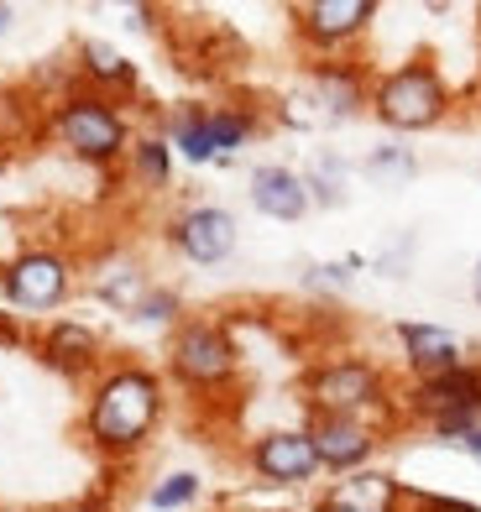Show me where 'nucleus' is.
<instances>
[{"instance_id":"nucleus-11","label":"nucleus","mask_w":481,"mask_h":512,"mask_svg":"<svg viewBox=\"0 0 481 512\" xmlns=\"http://www.w3.org/2000/svg\"><path fill=\"white\" fill-rule=\"evenodd\" d=\"M163 246L189 267H225L241 246V220L215 199H189L163 220Z\"/></svg>"},{"instance_id":"nucleus-13","label":"nucleus","mask_w":481,"mask_h":512,"mask_svg":"<svg viewBox=\"0 0 481 512\" xmlns=\"http://www.w3.org/2000/svg\"><path fill=\"white\" fill-rule=\"evenodd\" d=\"M304 429L314 439V455H319V471L330 481L335 476H351V471H366L377 465L382 445L393 434L382 424H366V418H304Z\"/></svg>"},{"instance_id":"nucleus-28","label":"nucleus","mask_w":481,"mask_h":512,"mask_svg":"<svg viewBox=\"0 0 481 512\" xmlns=\"http://www.w3.org/2000/svg\"><path fill=\"white\" fill-rule=\"evenodd\" d=\"M0 351H32V330L21 324V314L0 309Z\"/></svg>"},{"instance_id":"nucleus-5","label":"nucleus","mask_w":481,"mask_h":512,"mask_svg":"<svg viewBox=\"0 0 481 512\" xmlns=\"http://www.w3.org/2000/svg\"><path fill=\"white\" fill-rule=\"evenodd\" d=\"M372 79L377 68L356 58H304L299 84L288 89L278 105H267V121L314 131V126H346L372 110Z\"/></svg>"},{"instance_id":"nucleus-8","label":"nucleus","mask_w":481,"mask_h":512,"mask_svg":"<svg viewBox=\"0 0 481 512\" xmlns=\"http://www.w3.org/2000/svg\"><path fill=\"white\" fill-rule=\"evenodd\" d=\"M79 283H84V267L63 246L32 241V246H16L11 256H0V298L16 314L58 319V309L74 304Z\"/></svg>"},{"instance_id":"nucleus-34","label":"nucleus","mask_w":481,"mask_h":512,"mask_svg":"<svg viewBox=\"0 0 481 512\" xmlns=\"http://www.w3.org/2000/svg\"><path fill=\"white\" fill-rule=\"evenodd\" d=\"M215 512H225V507H215Z\"/></svg>"},{"instance_id":"nucleus-10","label":"nucleus","mask_w":481,"mask_h":512,"mask_svg":"<svg viewBox=\"0 0 481 512\" xmlns=\"http://www.w3.org/2000/svg\"><path fill=\"white\" fill-rule=\"evenodd\" d=\"M241 465L257 486H267V492H309L314 481H325L319 455H314V439H309L304 424L257 429L241 445Z\"/></svg>"},{"instance_id":"nucleus-23","label":"nucleus","mask_w":481,"mask_h":512,"mask_svg":"<svg viewBox=\"0 0 481 512\" xmlns=\"http://www.w3.org/2000/svg\"><path fill=\"white\" fill-rule=\"evenodd\" d=\"M361 178H372L377 189H408L419 178V152L398 142V136H387V142H377L361 157Z\"/></svg>"},{"instance_id":"nucleus-22","label":"nucleus","mask_w":481,"mask_h":512,"mask_svg":"<svg viewBox=\"0 0 481 512\" xmlns=\"http://www.w3.org/2000/svg\"><path fill=\"white\" fill-rule=\"evenodd\" d=\"M304 173V189H309V204L314 209H340L351 199V157H340L335 147H319L314 157H309V168H299Z\"/></svg>"},{"instance_id":"nucleus-29","label":"nucleus","mask_w":481,"mask_h":512,"mask_svg":"<svg viewBox=\"0 0 481 512\" xmlns=\"http://www.w3.org/2000/svg\"><path fill=\"white\" fill-rule=\"evenodd\" d=\"M163 16H168V11H157V6H126V27H131V32H168Z\"/></svg>"},{"instance_id":"nucleus-6","label":"nucleus","mask_w":481,"mask_h":512,"mask_svg":"<svg viewBox=\"0 0 481 512\" xmlns=\"http://www.w3.org/2000/svg\"><path fill=\"white\" fill-rule=\"evenodd\" d=\"M48 142L84 168L116 173L126 168V152L136 142V121L121 100H105L95 89H68L63 100L48 105Z\"/></svg>"},{"instance_id":"nucleus-1","label":"nucleus","mask_w":481,"mask_h":512,"mask_svg":"<svg viewBox=\"0 0 481 512\" xmlns=\"http://www.w3.org/2000/svg\"><path fill=\"white\" fill-rule=\"evenodd\" d=\"M168 408H173V387L163 377V366H152L142 356H110L100 366V377L84 387L74 434L84 439V450L95 460L131 465L163 434Z\"/></svg>"},{"instance_id":"nucleus-19","label":"nucleus","mask_w":481,"mask_h":512,"mask_svg":"<svg viewBox=\"0 0 481 512\" xmlns=\"http://www.w3.org/2000/svg\"><path fill=\"white\" fill-rule=\"evenodd\" d=\"M267 105L257 100H210V142H215V162L231 168L241 157V147H251L267 131Z\"/></svg>"},{"instance_id":"nucleus-33","label":"nucleus","mask_w":481,"mask_h":512,"mask_svg":"<svg viewBox=\"0 0 481 512\" xmlns=\"http://www.w3.org/2000/svg\"><path fill=\"white\" fill-rule=\"evenodd\" d=\"M16 27V6H6V0H0V37H6Z\"/></svg>"},{"instance_id":"nucleus-31","label":"nucleus","mask_w":481,"mask_h":512,"mask_svg":"<svg viewBox=\"0 0 481 512\" xmlns=\"http://www.w3.org/2000/svg\"><path fill=\"white\" fill-rule=\"evenodd\" d=\"M455 450H461V455H471V460L481 465V424H476V429H471V434H466V439H461V445H455Z\"/></svg>"},{"instance_id":"nucleus-17","label":"nucleus","mask_w":481,"mask_h":512,"mask_svg":"<svg viewBox=\"0 0 481 512\" xmlns=\"http://www.w3.org/2000/svg\"><path fill=\"white\" fill-rule=\"evenodd\" d=\"M68 63H74L79 89H95V95L121 100V105H131L142 95V63H131L116 42H105V37H79Z\"/></svg>"},{"instance_id":"nucleus-24","label":"nucleus","mask_w":481,"mask_h":512,"mask_svg":"<svg viewBox=\"0 0 481 512\" xmlns=\"http://www.w3.org/2000/svg\"><path fill=\"white\" fill-rule=\"evenodd\" d=\"M183 319H189L183 288H178V283H152V288H147V298L131 309V319H126V324H136V330H157V335H173Z\"/></svg>"},{"instance_id":"nucleus-20","label":"nucleus","mask_w":481,"mask_h":512,"mask_svg":"<svg viewBox=\"0 0 481 512\" xmlns=\"http://www.w3.org/2000/svg\"><path fill=\"white\" fill-rule=\"evenodd\" d=\"M168 136V147L178 162H189V168H210L215 162V142H210V100H178L163 126H157Z\"/></svg>"},{"instance_id":"nucleus-26","label":"nucleus","mask_w":481,"mask_h":512,"mask_svg":"<svg viewBox=\"0 0 481 512\" xmlns=\"http://www.w3.org/2000/svg\"><path fill=\"white\" fill-rule=\"evenodd\" d=\"M204 497V476L199 471H163L147 486V507L152 512H189Z\"/></svg>"},{"instance_id":"nucleus-15","label":"nucleus","mask_w":481,"mask_h":512,"mask_svg":"<svg viewBox=\"0 0 481 512\" xmlns=\"http://www.w3.org/2000/svg\"><path fill=\"white\" fill-rule=\"evenodd\" d=\"M309 512H408V481L387 465L335 476L309 497Z\"/></svg>"},{"instance_id":"nucleus-14","label":"nucleus","mask_w":481,"mask_h":512,"mask_svg":"<svg viewBox=\"0 0 481 512\" xmlns=\"http://www.w3.org/2000/svg\"><path fill=\"white\" fill-rule=\"evenodd\" d=\"M152 283H157V277H152V267H147L142 251L110 246V251H100V256H89V262H84V283H79V288L95 298L100 309L131 319V309L147 298Z\"/></svg>"},{"instance_id":"nucleus-32","label":"nucleus","mask_w":481,"mask_h":512,"mask_svg":"<svg viewBox=\"0 0 481 512\" xmlns=\"http://www.w3.org/2000/svg\"><path fill=\"white\" fill-rule=\"evenodd\" d=\"M466 288H471V304L481 309V256L471 262V272H466Z\"/></svg>"},{"instance_id":"nucleus-7","label":"nucleus","mask_w":481,"mask_h":512,"mask_svg":"<svg viewBox=\"0 0 481 512\" xmlns=\"http://www.w3.org/2000/svg\"><path fill=\"white\" fill-rule=\"evenodd\" d=\"M481 424V356L440 377L398 382V429H424L434 445H461Z\"/></svg>"},{"instance_id":"nucleus-25","label":"nucleus","mask_w":481,"mask_h":512,"mask_svg":"<svg viewBox=\"0 0 481 512\" xmlns=\"http://www.w3.org/2000/svg\"><path fill=\"white\" fill-rule=\"evenodd\" d=\"M356 272H366V256H361V251H346V256H335V262H309L299 283H304V293L335 304V298L356 283Z\"/></svg>"},{"instance_id":"nucleus-4","label":"nucleus","mask_w":481,"mask_h":512,"mask_svg":"<svg viewBox=\"0 0 481 512\" xmlns=\"http://www.w3.org/2000/svg\"><path fill=\"white\" fill-rule=\"evenodd\" d=\"M455 84L445 74V63L434 53H408L403 63L393 68H377L372 79V121L387 131V136H424V131H440L455 121Z\"/></svg>"},{"instance_id":"nucleus-21","label":"nucleus","mask_w":481,"mask_h":512,"mask_svg":"<svg viewBox=\"0 0 481 512\" xmlns=\"http://www.w3.org/2000/svg\"><path fill=\"white\" fill-rule=\"evenodd\" d=\"M126 178L136 194H168L178 178V157L168 147L163 131H136V142L126 152Z\"/></svg>"},{"instance_id":"nucleus-12","label":"nucleus","mask_w":481,"mask_h":512,"mask_svg":"<svg viewBox=\"0 0 481 512\" xmlns=\"http://www.w3.org/2000/svg\"><path fill=\"white\" fill-rule=\"evenodd\" d=\"M32 356L53 371V377L89 387L100 377V366L110 361V340L100 324L74 319V314H58V319H42V330H32Z\"/></svg>"},{"instance_id":"nucleus-18","label":"nucleus","mask_w":481,"mask_h":512,"mask_svg":"<svg viewBox=\"0 0 481 512\" xmlns=\"http://www.w3.org/2000/svg\"><path fill=\"white\" fill-rule=\"evenodd\" d=\"M246 199L262 220H278V225H299L309 215V189H304V173L288 168V162H257L246 173Z\"/></svg>"},{"instance_id":"nucleus-16","label":"nucleus","mask_w":481,"mask_h":512,"mask_svg":"<svg viewBox=\"0 0 481 512\" xmlns=\"http://www.w3.org/2000/svg\"><path fill=\"white\" fill-rule=\"evenodd\" d=\"M393 340H398V361L408 371V382L440 377V371H455V366L471 361L466 340L455 335L450 324H434V319H398Z\"/></svg>"},{"instance_id":"nucleus-27","label":"nucleus","mask_w":481,"mask_h":512,"mask_svg":"<svg viewBox=\"0 0 481 512\" xmlns=\"http://www.w3.org/2000/svg\"><path fill=\"white\" fill-rule=\"evenodd\" d=\"M408 512H481V502L450 497V492H424V486H408Z\"/></svg>"},{"instance_id":"nucleus-3","label":"nucleus","mask_w":481,"mask_h":512,"mask_svg":"<svg viewBox=\"0 0 481 512\" xmlns=\"http://www.w3.org/2000/svg\"><path fill=\"white\" fill-rule=\"evenodd\" d=\"M163 377L194 403L231 398L246 377L241 335L225 314H189L173 335H163Z\"/></svg>"},{"instance_id":"nucleus-30","label":"nucleus","mask_w":481,"mask_h":512,"mask_svg":"<svg viewBox=\"0 0 481 512\" xmlns=\"http://www.w3.org/2000/svg\"><path fill=\"white\" fill-rule=\"evenodd\" d=\"M48 512H116V502H110L105 492H89V497H74V502L48 507Z\"/></svg>"},{"instance_id":"nucleus-2","label":"nucleus","mask_w":481,"mask_h":512,"mask_svg":"<svg viewBox=\"0 0 481 512\" xmlns=\"http://www.w3.org/2000/svg\"><path fill=\"white\" fill-rule=\"evenodd\" d=\"M304 418H366L398 434V382L366 351H325L299 371Z\"/></svg>"},{"instance_id":"nucleus-9","label":"nucleus","mask_w":481,"mask_h":512,"mask_svg":"<svg viewBox=\"0 0 481 512\" xmlns=\"http://www.w3.org/2000/svg\"><path fill=\"white\" fill-rule=\"evenodd\" d=\"M382 16V0H299L288 6V32L304 58H356Z\"/></svg>"}]
</instances>
